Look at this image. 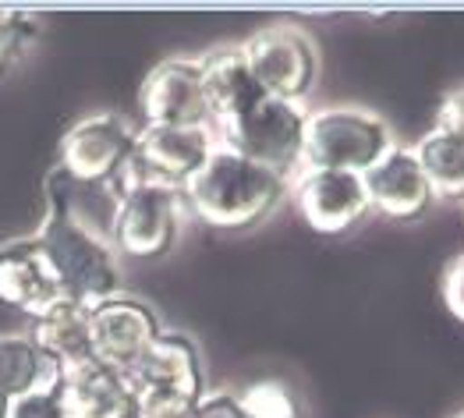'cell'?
<instances>
[{"mask_svg": "<svg viewBox=\"0 0 464 418\" xmlns=\"http://www.w3.org/2000/svg\"><path fill=\"white\" fill-rule=\"evenodd\" d=\"M33 238L46 252L50 267L57 269L61 287L72 302L92 308L121 295V267H117L121 252L114 248V241L89 230L68 209L53 178H46V213Z\"/></svg>", "mask_w": 464, "mask_h": 418, "instance_id": "1", "label": "cell"}, {"mask_svg": "<svg viewBox=\"0 0 464 418\" xmlns=\"http://www.w3.org/2000/svg\"><path fill=\"white\" fill-rule=\"evenodd\" d=\"M181 191L195 217L206 220L209 228L241 230L256 228L280 206L287 178L217 142V150L209 152V160L195 170V178Z\"/></svg>", "mask_w": 464, "mask_h": 418, "instance_id": "2", "label": "cell"}, {"mask_svg": "<svg viewBox=\"0 0 464 418\" xmlns=\"http://www.w3.org/2000/svg\"><path fill=\"white\" fill-rule=\"evenodd\" d=\"M390 124L362 107H326L312 111L305 124L302 170H341L365 174L393 150Z\"/></svg>", "mask_w": 464, "mask_h": 418, "instance_id": "3", "label": "cell"}, {"mask_svg": "<svg viewBox=\"0 0 464 418\" xmlns=\"http://www.w3.org/2000/svg\"><path fill=\"white\" fill-rule=\"evenodd\" d=\"M305 124H309V111L302 103L263 96L245 114L224 121V142L220 146H227L237 156L287 178L291 170H302Z\"/></svg>", "mask_w": 464, "mask_h": 418, "instance_id": "4", "label": "cell"}, {"mask_svg": "<svg viewBox=\"0 0 464 418\" xmlns=\"http://www.w3.org/2000/svg\"><path fill=\"white\" fill-rule=\"evenodd\" d=\"M217 150L209 128H167V124H146L135 131V152L124 163L117 189L121 195L139 185H167L185 189L195 170Z\"/></svg>", "mask_w": 464, "mask_h": 418, "instance_id": "5", "label": "cell"}, {"mask_svg": "<svg viewBox=\"0 0 464 418\" xmlns=\"http://www.w3.org/2000/svg\"><path fill=\"white\" fill-rule=\"evenodd\" d=\"M252 75L266 96L302 103L319 75V46L295 25H266L241 43Z\"/></svg>", "mask_w": 464, "mask_h": 418, "instance_id": "6", "label": "cell"}, {"mask_svg": "<svg viewBox=\"0 0 464 418\" xmlns=\"http://www.w3.org/2000/svg\"><path fill=\"white\" fill-rule=\"evenodd\" d=\"M135 152V131L117 114H89L75 121L57 146V170L78 185H117Z\"/></svg>", "mask_w": 464, "mask_h": 418, "instance_id": "7", "label": "cell"}, {"mask_svg": "<svg viewBox=\"0 0 464 418\" xmlns=\"http://www.w3.org/2000/svg\"><path fill=\"white\" fill-rule=\"evenodd\" d=\"M185 191L167 185H139L121 195L114 224V245L124 256L160 259L174 248L181 230Z\"/></svg>", "mask_w": 464, "mask_h": 418, "instance_id": "8", "label": "cell"}, {"mask_svg": "<svg viewBox=\"0 0 464 418\" xmlns=\"http://www.w3.org/2000/svg\"><path fill=\"white\" fill-rule=\"evenodd\" d=\"M163 334L160 316L131 295L92 305V358L121 376H131Z\"/></svg>", "mask_w": 464, "mask_h": 418, "instance_id": "9", "label": "cell"}, {"mask_svg": "<svg viewBox=\"0 0 464 418\" xmlns=\"http://www.w3.org/2000/svg\"><path fill=\"white\" fill-rule=\"evenodd\" d=\"M139 111L146 124H167V128H206L213 114L202 89V68L198 57H167L139 89Z\"/></svg>", "mask_w": 464, "mask_h": 418, "instance_id": "10", "label": "cell"}, {"mask_svg": "<svg viewBox=\"0 0 464 418\" xmlns=\"http://www.w3.org/2000/svg\"><path fill=\"white\" fill-rule=\"evenodd\" d=\"M0 302L33 316V319L50 312L53 305L72 302L61 287L57 269L50 267L46 252L39 248L33 234L11 238L0 245Z\"/></svg>", "mask_w": 464, "mask_h": 418, "instance_id": "11", "label": "cell"}, {"mask_svg": "<svg viewBox=\"0 0 464 418\" xmlns=\"http://www.w3.org/2000/svg\"><path fill=\"white\" fill-rule=\"evenodd\" d=\"M295 202L305 224L326 238L348 234L369 213L362 174H341V170H298Z\"/></svg>", "mask_w": 464, "mask_h": 418, "instance_id": "12", "label": "cell"}, {"mask_svg": "<svg viewBox=\"0 0 464 418\" xmlns=\"http://www.w3.org/2000/svg\"><path fill=\"white\" fill-rule=\"evenodd\" d=\"M362 185H365V195H369V209L383 213L390 220H422L436 195L429 189V178L419 163V156L411 146H393V150L362 174Z\"/></svg>", "mask_w": 464, "mask_h": 418, "instance_id": "13", "label": "cell"}, {"mask_svg": "<svg viewBox=\"0 0 464 418\" xmlns=\"http://www.w3.org/2000/svg\"><path fill=\"white\" fill-rule=\"evenodd\" d=\"M57 390L68 418H139L135 386L96 358L68 365Z\"/></svg>", "mask_w": 464, "mask_h": 418, "instance_id": "14", "label": "cell"}, {"mask_svg": "<svg viewBox=\"0 0 464 418\" xmlns=\"http://www.w3.org/2000/svg\"><path fill=\"white\" fill-rule=\"evenodd\" d=\"M135 386V394L146 390H178V394H192L206 397V369H202V351L198 344L181 334V330H163L150 355L139 362V369L128 376Z\"/></svg>", "mask_w": 464, "mask_h": 418, "instance_id": "15", "label": "cell"}, {"mask_svg": "<svg viewBox=\"0 0 464 418\" xmlns=\"http://www.w3.org/2000/svg\"><path fill=\"white\" fill-rule=\"evenodd\" d=\"M198 68H202V89H206L209 114L217 117L220 124L245 114L252 103H259L266 96L263 85L252 75V64L245 57L241 43L209 50L206 57H198Z\"/></svg>", "mask_w": 464, "mask_h": 418, "instance_id": "16", "label": "cell"}, {"mask_svg": "<svg viewBox=\"0 0 464 418\" xmlns=\"http://www.w3.org/2000/svg\"><path fill=\"white\" fill-rule=\"evenodd\" d=\"M61 362H53L29 334H0V394L25 397L61 386Z\"/></svg>", "mask_w": 464, "mask_h": 418, "instance_id": "17", "label": "cell"}, {"mask_svg": "<svg viewBox=\"0 0 464 418\" xmlns=\"http://www.w3.org/2000/svg\"><path fill=\"white\" fill-rule=\"evenodd\" d=\"M29 337L53 362H61V369L89 362L92 358V308L78 302L53 305L50 312L33 319V334Z\"/></svg>", "mask_w": 464, "mask_h": 418, "instance_id": "18", "label": "cell"}, {"mask_svg": "<svg viewBox=\"0 0 464 418\" xmlns=\"http://www.w3.org/2000/svg\"><path fill=\"white\" fill-rule=\"evenodd\" d=\"M411 150L426 170L436 202H461L464 206V139L432 128Z\"/></svg>", "mask_w": 464, "mask_h": 418, "instance_id": "19", "label": "cell"}, {"mask_svg": "<svg viewBox=\"0 0 464 418\" xmlns=\"http://www.w3.org/2000/svg\"><path fill=\"white\" fill-rule=\"evenodd\" d=\"M237 401H241L245 418H302L295 390L280 380L248 383V386L237 394Z\"/></svg>", "mask_w": 464, "mask_h": 418, "instance_id": "20", "label": "cell"}, {"mask_svg": "<svg viewBox=\"0 0 464 418\" xmlns=\"http://www.w3.org/2000/svg\"><path fill=\"white\" fill-rule=\"evenodd\" d=\"M198 401L178 390H146L139 394V418H198Z\"/></svg>", "mask_w": 464, "mask_h": 418, "instance_id": "21", "label": "cell"}, {"mask_svg": "<svg viewBox=\"0 0 464 418\" xmlns=\"http://www.w3.org/2000/svg\"><path fill=\"white\" fill-rule=\"evenodd\" d=\"M11 418H68L61 390H36L11 401Z\"/></svg>", "mask_w": 464, "mask_h": 418, "instance_id": "22", "label": "cell"}, {"mask_svg": "<svg viewBox=\"0 0 464 418\" xmlns=\"http://www.w3.org/2000/svg\"><path fill=\"white\" fill-rule=\"evenodd\" d=\"M432 128L464 139V85L454 89V92H447V96L440 100V107H436V124H432Z\"/></svg>", "mask_w": 464, "mask_h": 418, "instance_id": "23", "label": "cell"}, {"mask_svg": "<svg viewBox=\"0 0 464 418\" xmlns=\"http://www.w3.org/2000/svg\"><path fill=\"white\" fill-rule=\"evenodd\" d=\"M443 302L464 323V256H458L443 273Z\"/></svg>", "mask_w": 464, "mask_h": 418, "instance_id": "24", "label": "cell"}, {"mask_svg": "<svg viewBox=\"0 0 464 418\" xmlns=\"http://www.w3.org/2000/svg\"><path fill=\"white\" fill-rule=\"evenodd\" d=\"M198 418H245L237 394H206L198 401Z\"/></svg>", "mask_w": 464, "mask_h": 418, "instance_id": "25", "label": "cell"}, {"mask_svg": "<svg viewBox=\"0 0 464 418\" xmlns=\"http://www.w3.org/2000/svg\"><path fill=\"white\" fill-rule=\"evenodd\" d=\"M22 53V43H14L11 36H0V75L11 68V61Z\"/></svg>", "mask_w": 464, "mask_h": 418, "instance_id": "26", "label": "cell"}, {"mask_svg": "<svg viewBox=\"0 0 464 418\" xmlns=\"http://www.w3.org/2000/svg\"><path fill=\"white\" fill-rule=\"evenodd\" d=\"M0 418H11V397L0 394Z\"/></svg>", "mask_w": 464, "mask_h": 418, "instance_id": "27", "label": "cell"}, {"mask_svg": "<svg viewBox=\"0 0 464 418\" xmlns=\"http://www.w3.org/2000/svg\"><path fill=\"white\" fill-rule=\"evenodd\" d=\"M454 418H464V412H461V415H454Z\"/></svg>", "mask_w": 464, "mask_h": 418, "instance_id": "28", "label": "cell"}]
</instances>
